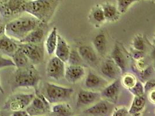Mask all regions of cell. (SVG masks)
<instances>
[{"label": "cell", "instance_id": "cell-1", "mask_svg": "<svg viewBox=\"0 0 155 116\" xmlns=\"http://www.w3.org/2000/svg\"><path fill=\"white\" fill-rule=\"evenodd\" d=\"M59 0H28L23 7V12L35 18L42 23H47L55 14Z\"/></svg>", "mask_w": 155, "mask_h": 116}, {"label": "cell", "instance_id": "cell-2", "mask_svg": "<svg viewBox=\"0 0 155 116\" xmlns=\"http://www.w3.org/2000/svg\"><path fill=\"white\" fill-rule=\"evenodd\" d=\"M42 23L35 18L21 16L8 22L5 25V34L19 41L32 30L40 27Z\"/></svg>", "mask_w": 155, "mask_h": 116}, {"label": "cell", "instance_id": "cell-3", "mask_svg": "<svg viewBox=\"0 0 155 116\" xmlns=\"http://www.w3.org/2000/svg\"><path fill=\"white\" fill-rule=\"evenodd\" d=\"M40 76L32 65L16 68L13 77L12 89L17 88L36 87L40 81Z\"/></svg>", "mask_w": 155, "mask_h": 116}, {"label": "cell", "instance_id": "cell-4", "mask_svg": "<svg viewBox=\"0 0 155 116\" xmlns=\"http://www.w3.org/2000/svg\"><path fill=\"white\" fill-rule=\"evenodd\" d=\"M74 91L71 88L61 87L51 83H45L43 96L49 103H57L69 99Z\"/></svg>", "mask_w": 155, "mask_h": 116}, {"label": "cell", "instance_id": "cell-5", "mask_svg": "<svg viewBox=\"0 0 155 116\" xmlns=\"http://www.w3.org/2000/svg\"><path fill=\"white\" fill-rule=\"evenodd\" d=\"M35 96L34 94L19 93L9 96L3 108L7 111H15L26 109Z\"/></svg>", "mask_w": 155, "mask_h": 116}, {"label": "cell", "instance_id": "cell-6", "mask_svg": "<svg viewBox=\"0 0 155 116\" xmlns=\"http://www.w3.org/2000/svg\"><path fill=\"white\" fill-rule=\"evenodd\" d=\"M19 48L30 62L37 64L42 62L44 56V50L40 44L21 43L19 44Z\"/></svg>", "mask_w": 155, "mask_h": 116}, {"label": "cell", "instance_id": "cell-7", "mask_svg": "<svg viewBox=\"0 0 155 116\" xmlns=\"http://www.w3.org/2000/svg\"><path fill=\"white\" fill-rule=\"evenodd\" d=\"M49 103L43 95L36 91L35 98L26 108V110L29 116L41 115L50 110Z\"/></svg>", "mask_w": 155, "mask_h": 116}, {"label": "cell", "instance_id": "cell-8", "mask_svg": "<svg viewBox=\"0 0 155 116\" xmlns=\"http://www.w3.org/2000/svg\"><path fill=\"white\" fill-rule=\"evenodd\" d=\"M65 72L64 62L57 56H54L49 59L47 67V76L52 79L59 80L64 77Z\"/></svg>", "mask_w": 155, "mask_h": 116}, {"label": "cell", "instance_id": "cell-9", "mask_svg": "<svg viewBox=\"0 0 155 116\" xmlns=\"http://www.w3.org/2000/svg\"><path fill=\"white\" fill-rule=\"evenodd\" d=\"M28 0H1L0 12L9 17L23 12V7Z\"/></svg>", "mask_w": 155, "mask_h": 116}, {"label": "cell", "instance_id": "cell-10", "mask_svg": "<svg viewBox=\"0 0 155 116\" xmlns=\"http://www.w3.org/2000/svg\"><path fill=\"white\" fill-rule=\"evenodd\" d=\"M19 48L14 40L5 34L0 37V53L11 58Z\"/></svg>", "mask_w": 155, "mask_h": 116}, {"label": "cell", "instance_id": "cell-11", "mask_svg": "<svg viewBox=\"0 0 155 116\" xmlns=\"http://www.w3.org/2000/svg\"><path fill=\"white\" fill-rule=\"evenodd\" d=\"M85 74L84 68L81 65H71L65 68L64 77L68 82L73 84L81 80Z\"/></svg>", "mask_w": 155, "mask_h": 116}, {"label": "cell", "instance_id": "cell-12", "mask_svg": "<svg viewBox=\"0 0 155 116\" xmlns=\"http://www.w3.org/2000/svg\"><path fill=\"white\" fill-rule=\"evenodd\" d=\"M100 96V94L97 92L81 90L78 93L76 105L78 107L90 105L95 102Z\"/></svg>", "mask_w": 155, "mask_h": 116}, {"label": "cell", "instance_id": "cell-13", "mask_svg": "<svg viewBox=\"0 0 155 116\" xmlns=\"http://www.w3.org/2000/svg\"><path fill=\"white\" fill-rule=\"evenodd\" d=\"M55 55L64 63L68 62L71 50L68 44L60 35H58V41L55 49Z\"/></svg>", "mask_w": 155, "mask_h": 116}, {"label": "cell", "instance_id": "cell-14", "mask_svg": "<svg viewBox=\"0 0 155 116\" xmlns=\"http://www.w3.org/2000/svg\"><path fill=\"white\" fill-rule=\"evenodd\" d=\"M121 81L119 79L116 80L109 85L106 87L101 92V95L106 99L116 101L120 92Z\"/></svg>", "mask_w": 155, "mask_h": 116}, {"label": "cell", "instance_id": "cell-15", "mask_svg": "<svg viewBox=\"0 0 155 116\" xmlns=\"http://www.w3.org/2000/svg\"><path fill=\"white\" fill-rule=\"evenodd\" d=\"M78 52L82 59L87 63L94 65L97 63V55L91 47L85 45H82L78 48Z\"/></svg>", "mask_w": 155, "mask_h": 116}, {"label": "cell", "instance_id": "cell-16", "mask_svg": "<svg viewBox=\"0 0 155 116\" xmlns=\"http://www.w3.org/2000/svg\"><path fill=\"white\" fill-rule=\"evenodd\" d=\"M119 67L113 60L107 59L101 66V72L108 79H114L118 76ZM120 70V69H119Z\"/></svg>", "mask_w": 155, "mask_h": 116}, {"label": "cell", "instance_id": "cell-17", "mask_svg": "<svg viewBox=\"0 0 155 116\" xmlns=\"http://www.w3.org/2000/svg\"><path fill=\"white\" fill-rule=\"evenodd\" d=\"M44 36V30L40 27L32 30L19 42L21 43L40 44Z\"/></svg>", "mask_w": 155, "mask_h": 116}, {"label": "cell", "instance_id": "cell-18", "mask_svg": "<svg viewBox=\"0 0 155 116\" xmlns=\"http://www.w3.org/2000/svg\"><path fill=\"white\" fill-rule=\"evenodd\" d=\"M112 57L114 62L120 69L121 72H125L126 69V58L120 48L117 45H116L114 48L112 53Z\"/></svg>", "mask_w": 155, "mask_h": 116}, {"label": "cell", "instance_id": "cell-19", "mask_svg": "<svg viewBox=\"0 0 155 116\" xmlns=\"http://www.w3.org/2000/svg\"><path fill=\"white\" fill-rule=\"evenodd\" d=\"M109 106L106 102L101 101L85 110L84 113L87 114L101 116L105 115L109 111Z\"/></svg>", "mask_w": 155, "mask_h": 116}, {"label": "cell", "instance_id": "cell-20", "mask_svg": "<svg viewBox=\"0 0 155 116\" xmlns=\"http://www.w3.org/2000/svg\"><path fill=\"white\" fill-rule=\"evenodd\" d=\"M58 33L55 27L52 29L45 41V49L49 55H52L55 51L58 41Z\"/></svg>", "mask_w": 155, "mask_h": 116}, {"label": "cell", "instance_id": "cell-21", "mask_svg": "<svg viewBox=\"0 0 155 116\" xmlns=\"http://www.w3.org/2000/svg\"><path fill=\"white\" fill-rule=\"evenodd\" d=\"M146 100L144 96H135L131 107L128 110L129 114H137L141 112L145 106Z\"/></svg>", "mask_w": 155, "mask_h": 116}, {"label": "cell", "instance_id": "cell-22", "mask_svg": "<svg viewBox=\"0 0 155 116\" xmlns=\"http://www.w3.org/2000/svg\"><path fill=\"white\" fill-rule=\"evenodd\" d=\"M11 58L14 62L15 67L16 68L24 67L31 65L29 59L19 48H18L17 51L15 52Z\"/></svg>", "mask_w": 155, "mask_h": 116}, {"label": "cell", "instance_id": "cell-23", "mask_svg": "<svg viewBox=\"0 0 155 116\" xmlns=\"http://www.w3.org/2000/svg\"><path fill=\"white\" fill-rule=\"evenodd\" d=\"M93 43L96 50L101 55L106 53L107 41L105 36L104 34H99L94 38Z\"/></svg>", "mask_w": 155, "mask_h": 116}, {"label": "cell", "instance_id": "cell-24", "mask_svg": "<svg viewBox=\"0 0 155 116\" xmlns=\"http://www.w3.org/2000/svg\"><path fill=\"white\" fill-rule=\"evenodd\" d=\"M52 112L58 116H68L72 114L71 108L69 104H57L52 107Z\"/></svg>", "mask_w": 155, "mask_h": 116}, {"label": "cell", "instance_id": "cell-25", "mask_svg": "<svg viewBox=\"0 0 155 116\" xmlns=\"http://www.w3.org/2000/svg\"><path fill=\"white\" fill-rule=\"evenodd\" d=\"M102 8L105 19L109 20L115 19L119 13L117 7L110 4H105Z\"/></svg>", "mask_w": 155, "mask_h": 116}, {"label": "cell", "instance_id": "cell-26", "mask_svg": "<svg viewBox=\"0 0 155 116\" xmlns=\"http://www.w3.org/2000/svg\"><path fill=\"white\" fill-rule=\"evenodd\" d=\"M101 79L97 75L90 72L85 79V85L88 88H94L98 87L101 83Z\"/></svg>", "mask_w": 155, "mask_h": 116}, {"label": "cell", "instance_id": "cell-27", "mask_svg": "<svg viewBox=\"0 0 155 116\" xmlns=\"http://www.w3.org/2000/svg\"><path fill=\"white\" fill-rule=\"evenodd\" d=\"M140 0H117V9L120 14H125L134 3Z\"/></svg>", "mask_w": 155, "mask_h": 116}, {"label": "cell", "instance_id": "cell-28", "mask_svg": "<svg viewBox=\"0 0 155 116\" xmlns=\"http://www.w3.org/2000/svg\"><path fill=\"white\" fill-rule=\"evenodd\" d=\"M137 81L136 78L133 75L127 74L123 76L121 82L124 87H126L128 89H130L135 85Z\"/></svg>", "mask_w": 155, "mask_h": 116}, {"label": "cell", "instance_id": "cell-29", "mask_svg": "<svg viewBox=\"0 0 155 116\" xmlns=\"http://www.w3.org/2000/svg\"><path fill=\"white\" fill-rule=\"evenodd\" d=\"M92 16L94 20L97 22H102L105 20L102 8L101 7H96L92 10Z\"/></svg>", "mask_w": 155, "mask_h": 116}, {"label": "cell", "instance_id": "cell-30", "mask_svg": "<svg viewBox=\"0 0 155 116\" xmlns=\"http://www.w3.org/2000/svg\"><path fill=\"white\" fill-rule=\"evenodd\" d=\"M82 60L83 59L78 52L74 50L71 51L69 58L68 61L71 65H80V63L82 62Z\"/></svg>", "mask_w": 155, "mask_h": 116}, {"label": "cell", "instance_id": "cell-31", "mask_svg": "<svg viewBox=\"0 0 155 116\" xmlns=\"http://www.w3.org/2000/svg\"><path fill=\"white\" fill-rule=\"evenodd\" d=\"M7 67H15L14 61L12 60V58L8 56H6L0 53V69Z\"/></svg>", "mask_w": 155, "mask_h": 116}, {"label": "cell", "instance_id": "cell-32", "mask_svg": "<svg viewBox=\"0 0 155 116\" xmlns=\"http://www.w3.org/2000/svg\"><path fill=\"white\" fill-rule=\"evenodd\" d=\"M133 45L136 50L140 52L143 51L145 49V44L142 37L140 35H137L135 37L133 41Z\"/></svg>", "mask_w": 155, "mask_h": 116}, {"label": "cell", "instance_id": "cell-33", "mask_svg": "<svg viewBox=\"0 0 155 116\" xmlns=\"http://www.w3.org/2000/svg\"><path fill=\"white\" fill-rule=\"evenodd\" d=\"M129 90L135 96H144V87L139 81H137L134 87Z\"/></svg>", "mask_w": 155, "mask_h": 116}, {"label": "cell", "instance_id": "cell-34", "mask_svg": "<svg viewBox=\"0 0 155 116\" xmlns=\"http://www.w3.org/2000/svg\"><path fill=\"white\" fill-rule=\"evenodd\" d=\"M129 112L127 108H120L119 109H116L113 113L114 116H125L128 115Z\"/></svg>", "mask_w": 155, "mask_h": 116}, {"label": "cell", "instance_id": "cell-35", "mask_svg": "<svg viewBox=\"0 0 155 116\" xmlns=\"http://www.w3.org/2000/svg\"><path fill=\"white\" fill-rule=\"evenodd\" d=\"M12 116H28V113L26 110V109L23 110H17L13 111L12 114H11Z\"/></svg>", "mask_w": 155, "mask_h": 116}, {"label": "cell", "instance_id": "cell-36", "mask_svg": "<svg viewBox=\"0 0 155 116\" xmlns=\"http://www.w3.org/2000/svg\"><path fill=\"white\" fill-rule=\"evenodd\" d=\"M155 81L154 80H151L147 82L145 86L144 87V90L145 91H148L149 90H152L153 89H154L155 87Z\"/></svg>", "mask_w": 155, "mask_h": 116}, {"label": "cell", "instance_id": "cell-37", "mask_svg": "<svg viewBox=\"0 0 155 116\" xmlns=\"http://www.w3.org/2000/svg\"><path fill=\"white\" fill-rule=\"evenodd\" d=\"M149 99L153 104L155 103V89H154L150 90V92L149 95Z\"/></svg>", "mask_w": 155, "mask_h": 116}, {"label": "cell", "instance_id": "cell-38", "mask_svg": "<svg viewBox=\"0 0 155 116\" xmlns=\"http://www.w3.org/2000/svg\"><path fill=\"white\" fill-rule=\"evenodd\" d=\"M5 34V25L0 22V37Z\"/></svg>", "mask_w": 155, "mask_h": 116}, {"label": "cell", "instance_id": "cell-39", "mask_svg": "<svg viewBox=\"0 0 155 116\" xmlns=\"http://www.w3.org/2000/svg\"><path fill=\"white\" fill-rule=\"evenodd\" d=\"M0 93H1L2 94H4L5 93V91H4L3 87H2L1 84V82H0Z\"/></svg>", "mask_w": 155, "mask_h": 116}, {"label": "cell", "instance_id": "cell-40", "mask_svg": "<svg viewBox=\"0 0 155 116\" xmlns=\"http://www.w3.org/2000/svg\"><path fill=\"white\" fill-rule=\"evenodd\" d=\"M0 112H1V111H0Z\"/></svg>", "mask_w": 155, "mask_h": 116}, {"label": "cell", "instance_id": "cell-41", "mask_svg": "<svg viewBox=\"0 0 155 116\" xmlns=\"http://www.w3.org/2000/svg\"><path fill=\"white\" fill-rule=\"evenodd\" d=\"M0 1H1V0H0Z\"/></svg>", "mask_w": 155, "mask_h": 116}]
</instances>
